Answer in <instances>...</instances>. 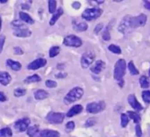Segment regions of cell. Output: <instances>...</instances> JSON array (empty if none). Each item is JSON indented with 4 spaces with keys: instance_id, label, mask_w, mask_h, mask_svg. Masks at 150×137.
<instances>
[{
    "instance_id": "1",
    "label": "cell",
    "mask_w": 150,
    "mask_h": 137,
    "mask_svg": "<svg viewBox=\"0 0 150 137\" xmlns=\"http://www.w3.org/2000/svg\"><path fill=\"white\" fill-rule=\"evenodd\" d=\"M84 94V90L82 88L77 86L71 89L64 97V102L66 105L71 104L81 99Z\"/></svg>"
},
{
    "instance_id": "2",
    "label": "cell",
    "mask_w": 150,
    "mask_h": 137,
    "mask_svg": "<svg viewBox=\"0 0 150 137\" xmlns=\"http://www.w3.org/2000/svg\"><path fill=\"white\" fill-rule=\"evenodd\" d=\"M127 63L125 59H119L115 63L114 72H113V77L116 81L120 82L123 80L124 76L126 73Z\"/></svg>"
},
{
    "instance_id": "3",
    "label": "cell",
    "mask_w": 150,
    "mask_h": 137,
    "mask_svg": "<svg viewBox=\"0 0 150 137\" xmlns=\"http://www.w3.org/2000/svg\"><path fill=\"white\" fill-rule=\"evenodd\" d=\"M103 13V11L100 8H87L82 13V17L86 21H91L99 18Z\"/></svg>"
},
{
    "instance_id": "4",
    "label": "cell",
    "mask_w": 150,
    "mask_h": 137,
    "mask_svg": "<svg viewBox=\"0 0 150 137\" xmlns=\"http://www.w3.org/2000/svg\"><path fill=\"white\" fill-rule=\"evenodd\" d=\"M95 57H96V55H95L94 52L92 51V50H89V51H87L85 53H83L81 57V59H80L82 68L83 69L88 68L93 63Z\"/></svg>"
},
{
    "instance_id": "5",
    "label": "cell",
    "mask_w": 150,
    "mask_h": 137,
    "mask_svg": "<svg viewBox=\"0 0 150 137\" xmlns=\"http://www.w3.org/2000/svg\"><path fill=\"white\" fill-rule=\"evenodd\" d=\"M105 106H106V104H105V102L104 101L90 102L86 106V111L88 113L95 114H98L103 111L105 109Z\"/></svg>"
},
{
    "instance_id": "6",
    "label": "cell",
    "mask_w": 150,
    "mask_h": 137,
    "mask_svg": "<svg viewBox=\"0 0 150 137\" xmlns=\"http://www.w3.org/2000/svg\"><path fill=\"white\" fill-rule=\"evenodd\" d=\"M63 44L66 47H80L83 44V41L80 37L75 35H69L64 38L63 41Z\"/></svg>"
},
{
    "instance_id": "7",
    "label": "cell",
    "mask_w": 150,
    "mask_h": 137,
    "mask_svg": "<svg viewBox=\"0 0 150 137\" xmlns=\"http://www.w3.org/2000/svg\"><path fill=\"white\" fill-rule=\"evenodd\" d=\"M147 17L145 14L141 13L137 16H131L129 20V24H130L131 28H137V27H143L146 23Z\"/></svg>"
},
{
    "instance_id": "8",
    "label": "cell",
    "mask_w": 150,
    "mask_h": 137,
    "mask_svg": "<svg viewBox=\"0 0 150 137\" xmlns=\"http://www.w3.org/2000/svg\"><path fill=\"white\" fill-rule=\"evenodd\" d=\"M65 118L64 114L59 113V112L51 111L46 116V119L50 123L52 124H61L63 122Z\"/></svg>"
},
{
    "instance_id": "9",
    "label": "cell",
    "mask_w": 150,
    "mask_h": 137,
    "mask_svg": "<svg viewBox=\"0 0 150 137\" xmlns=\"http://www.w3.org/2000/svg\"><path fill=\"white\" fill-rule=\"evenodd\" d=\"M30 124V119L29 118H23V119H18L14 123V128L18 132H24V131H27Z\"/></svg>"
},
{
    "instance_id": "10",
    "label": "cell",
    "mask_w": 150,
    "mask_h": 137,
    "mask_svg": "<svg viewBox=\"0 0 150 137\" xmlns=\"http://www.w3.org/2000/svg\"><path fill=\"white\" fill-rule=\"evenodd\" d=\"M47 63V59L42 58V57L41 58H38L29 63L27 65V69L30 70H37L38 69H41V68L45 66Z\"/></svg>"
},
{
    "instance_id": "11",
    "label": "cell",
    "mask_w": 150,
    "mask_h": 137,
    "mask_svg": "<svg viewBox=\"0 0 150 137\" xmlns=\"http://www.w3.org/2000/svg\"><path fill=\"white\" fill-rule=\"evenodd\" d=\"M130 16L127 15L122 20L121 23L119 25V31L122 34H127L129 32V30L132 29L130 27L129 20H130Z\"/></svg>"
},
{
    "instance_id": "12",
    "label": "cell",
    "mask_w": 150,
    "mask_h": 137,
    "mask_svg": "<svg viewBox=\"0 0 150 137\" xmlns=\"http://www.w3.org/2000/svg\"><path fill=\"white\" fill-rule=\"evenodd\" d=\"M31 34V30L27 28V27H25V26L16 28L13 30V35L15 36L18 37V38H27V37H30Z\"/></svg>"
},
{
    "instance_id": "13",
    "label": "cell",
    "mask_w": 150,
    "mask_h": 137,
    "mask_svg": "<svg viewBox=\"0 0 150 137\" xmlns=\"http://www.w3.org/2000/svg\"><path fill=\"white\" fill-rule=\"evenodd\" d=\"M127 101L129 102V104L130 105L131 107L135 111H141L143 110V106H141V104L137 99L136 97L135 94H129L127 97Z\"/></svg>"
},
{
    "instance_id": "14",
    "label": "cell",
    "mask_w": 150,
    "mask_h": 137,
    "mask_svg": "<svg viewBox=\"0 0 150 137\" xmlns=\"http://www.w3.org/2000/svg\"><path fill=\"white\" fill-rule=\"evenodd\" d=\"M105 66H106V64L105 62L102 60H99L95 62L94 64L91 67V71L94 74L99 75L105 70Z\"/></svg>"
},
{
    "instance_id": "15",
    "label": "cell",
    "mask_w": 150,
    "mask_h": 137,
    "mask_svg": "<svg viewBox=\"0 0 150 137\" xmlns=\"http://www.w3.org/2000/svg\"><path fill=\"white\" fill-rule=\"evenodd\" d=\"M12 80V77L10 75L8 72L1 71L0 72V83L4 86H8L10 84Z\"/></svg>"
},
{
    "instance_id": "16",
    "label": "cell",
    "mask_w": 150,
    "mask_h": 137,
    "mask_svg": "<svg viewBox=\"0 0 150 137\" xmlns=\"http://www.w3.org/2000/svg\"><path fill=\"white\" fill-rule=\"evenodd\" d=\"M83 106H81V105H75L73 107L71 108L70 110L67 112L66 116H67L68 117H72V116H76V115L81 113V112L83 111Z\"/></svg>"
},
{
    "instance_id": "17",
    "label": "cell",
    "mask_w": 150,
    "mask_h": 137,
    "mask_svg": "<svg viewBox=\"0 0 150 137\" xmlns=\"http://www.w3.org/2000/svg\"><path fill=\"white\" fill-rule=\"evenodd\" d=\"M63 14V10L62 8H57V11L53 13L51 19L50 21V26H53L55 24V23L57 22V20L60 18V17Z\"/></svg>"
},
{
    "instance_id": "18",
    "label": "cell",
    "mask_w": 150,
    "mask_h": 137,
    "mask_svg": "<svg viewBox=\"0 0 150 137\" xmlns=\"http://www.w3.org/2000/svg\"><path fill=\"white\" fill-rule=\"evenodd\" d=\"M27 133V135L30 137H40V135H41V132L38 125L29 127Z\"/></svg>"
},
{
    "instance_id": "19",
    "label": "cell",
    "mask_w": 150,
    "mask_h": 137,
    "mask_svg": "<svg viewBox=\"0 0 150 137\" xmlns=\"http://www.w3.org/2000/svg\"><path fill=\"white\" fill-rule=\"evenodd\" d=\"M60 133L54 130H43L41 131L40 137H60Z\"/></svg>"
},
{
    "instance_id": "20",
    "label": "cell",
    "mask_w": 150,
    "mask_h": 137,
    "mask_svg": "<svg viewBox=\"0 0 150 137\" xmlns=\"http://www.w3.org/2000/svg\"><path fill=\"white\" fill-rule=\"evenodd\" d=\"M34 97L37 100H43L49 97V93L44 89H38L34 92Z\"/></svg>"
},
{
    "instance_id": "21",
    "label": "cell",
    "mask_w": 150,
    "mask_h": 137,
    "mask_svg": "<svg viewBox=\"0 0 150 137\" xmlns=\"http://www.w3.org/2000/svg\"><path fill=\"white\" fill-rule=\"evenodd\" d=\"M7 66H9L11 70L13 71H19L21 69V64L18 61L12 60V59H8L6 61Z\"/></svg>"
},
{
    "instance_id": "22",
    "label": "cell",
    "mask_w": 150,
    "mask_h": 137,
    "mask_svg": "<svg viewBox=\"0 0 150 137\" xmlns=\"http://www.w3.org/2000/svg\"><path fill=\"white\" fill-rule=\"evenodd\" d=\"M19 18L21 21L27 23V24H33L35 23V21L33 19V18L28 13H27L25 12H23V11L19 12Z\"/></svg>"
},
{
    "instance_id": "23",
    "label": "cell",
    "mask_w": 150,
    "mask_h": 137,
    "mask_svg": "<svg viewBox=\"0 0 150 137\" xmlns=\"http://www.w3.org/2000/svg\"><path fill=\"white\" fill-rule=\"evenodd\" d=\"M41 80V77H40L38 75L35 74L33 75L29 76V77H26L24 79V83H27V84H30V83H37V82H39Z\"/></svg>"
},
{
    "instance_id": "24",
    "label": "cell",
    "mask_w": 150,
    "mask_h": 137,
    "mask_svg": "<svg viewBox=\"0 0 150 137\" xmlns=\"http://www.w3.org/2000/svg\"><path fill=\"white\" fill-rule=\"evenodd\" d=\"M88 24L85 21H82V22L76 23V24L74 25V30H77L78 32H83L86 31L88 30Z\"/></svg>"
},
{
    "instance_id": "25",
    "label": "cell",
    "mask_w": 150,
    "mask_h": 137,
    "mask_svg": "<svg viewBox=\"0 0 150 137\" xmlns=\"http://www.w3.org/2000/svg\"><path fill=\"white\" fill-rule=\"evenodd\" d=\"M12 130L10 128H4L0 129V137H12Z\"/></svg>"
},
{
    "instance_id": "26",
    "label": "cell",
    "mask_w": 150,
    "mask_h": 137,
    "mask_svg": "<svg viewBox=\"0 0 150 137\" xmlns=\"http://www.w3.org/2000/svg\"><path fill=\"white\" fill-rule=\"evenodd\" d=\"M127 115L130 119H132L134 121L135 123H138L141 121V116L136 112L129 111H127Z\"/></svg>"
},
{
    "instance_id": "27",
    "label": "cell",
    "mask_w": 150,
    "mask_h": 137,
    "mask_svg": "<svg viewBox=\"0 0 150 137\" xmlns=\"http://www.w3.org/2000/svg\"><path fill=\"white\" fill-rule=\"evenodd\" d=\"M112 25L110 27V23L108 26L106 27V28L104 30L103 33H102V38H103L104 41H109L110 39V29Z\"/></svg>"
},
{
    "instance_id": "28",
    "label": "cell",
    "mask_w": 150,
    "mask_h": 137,
    "mask_svg": "<svg viewBox=\"0 0 150 137\" xmlns=\"http://www.w3.org/2000/svg\"><path fill=\"white\" fill-rule=\"evenodd\" d=\"M128 69H129V71L130 72V74L132 75H137L139 74V71L138 70V69L136 68V66H135L133 62L131 60L128 63Z\"/></svg>"
},
{
    "instance_id": "29",
    "label": "cell",
    "mask_w": 150,
    "mask_h": 137,
    "mask_svg": "<svg viewBox=\"0 0 150 137\" xmlns=\"http://www.w3.org/2000/svg\"><path fill=\"white\" fill-rule=\"evenodd\" d=\"M139 83L141 87L144 88V89H147L149 86V79L146 76H141L139 79Z\"/></svg>"
},
{
    "instance_id": "30",
    "label": "cell",
    "mask_w": 150,
    "mask_h": 137,
    "mask_svg": "<svg viewBox=\"0 0 150 137\" xmlns=\"http://www.w3.org/2000/svg\"><path fill=\"white\" fill-rule=\"evenodd\" d=\"M108 50L110 51L111 53H114V54L119 55L122 53V50H121L120 47L114 44H111L110 45L108 46Z\"/></svg>"
},
{
    "instance_id": "31",
    "label": "cell",
    "mask_w": 150,
    "mask_h": 137,
    "mask_svg": "<svg viewBox=\"0 0 150 137\" xmlns=\"http://www.w3.org/2000/svg\"><path fill=\"white\" fill-rule=\"evenodd\" d=\"M49 3V12L50 13H54L57 11V2L55 0H50Z\"/></svg>"
},
{
    "instance_id": "32",
    "label": "cell",
    "mask_w": 150,
    "mask_h": 137,
    "mask_svg": "<svg viewBox=\"0 0 150 137\" xmlns=\"http://www.w3.org/2000/svg\"><path fill=\"white\" fill-rule=\"evenodd\" d=\"M60 47H57V46H54V47H52L50 50V57H54L55 56H57V55L60 53Z\"/></svg>"
},
{
    "instance_id": "33",
    "label": "cell",
    "mask_w": 150,
    "mask_h": 137,
    "mask_svg": "<svg viewBox=\"0 0 150 137\" xmlns=\"http://www.w3.org/2000/svg\"><path fill=\"white\" fill-rule=\"evenodd\" d=\"M129 122V119L126 114H121V125L122 128H125L128 125Z\"/></svg>"
},
{
    "instance_id": "34",
    "label": "cell",
    "mask_w": 150,
    "mask_h": 137,
    "mask_svg": "<svg viewBox=\"0 0 150 137\" xmlns=\"http://www.w3.org/2000/svg\"><path fill=\"white\" fill-rule=\"evenodd\" d=\"M13 94L16 97H20L24 96L26 94V89H23V88L16 89L13 92Z\"/></svg>"
},
{
    "instance_id": "35",
    "label": "cell",
    "mask_w": 150,
    "mask_h": 137,
    "mask_svg": "<svg viewBox=\"0 0 150 137\" xmlns=\"http://www.w3.org/2000/svg\"><path fill=\"white\" fill-rule=\"evenodd\" d=\"M142 98L144 102L150 103V91H144L142 92Z\"/></svg>"
},
{
    "instance_id": "36",
    "label": "cell",
    "mask_w": 150,
    "mask_h": 137,
    "mask_svg": "<svg viewBox=\"0 0 150 137\" xmlns=\"http://www.w3.org/2000/svg\"><path fill=\"white\" fill-rule=\"evenodd\" d=\"M45 85L47 86V87L50 88V89H53V88H56L57 86V83L54 80H46Z\"/></svg>"
},
{
    "instance_id": "37",
    "label": "cell",
    "mask_w": 150,
    "mask_h": 137,
    "mask_svg": "<svg viewBox=\"0 0 150 137\" xmlns=\"http://www.w3.org/2000/svg\"><path fill=\"white\" fill-rule=\"evenodd\" d=\"M5 39H6V37L4 35H0V54L2 53L4 48V44H5Z\"/></svg>"
},
{
    "instance_id": "38",
    "label": "cell",
    "mask_w": 150,
    "mask_h": 137,
    "mask_svg": "<svg viewBox=\"0 0 150 137\" xmlns=\"http://www.w3.org/2000/svg\"><path fill=\"white\" fill-rule=\"evenodd\" d=\"M75 128V124L73 121H70V122H67L66 125V130L67 131H71L74 129Z\"/></svg>"
},
{
    "instance_id": "39",
    "label": "cell",
    "mask_w": 150,
    "mask_h": 137,
    "mask_svg": "<svg viewBox=\"0 0 150 137\" xmlns=\"http://www.w3.org/2000/svg\"><path fill=\"white\" fill-rule=\"evenodd\" d=\"M95 124H96V119H93V118H90L88 120H86V123H85V126L88 128V127L93 126Z\"/></svg>"
},
{
    "instance_id": "40",
    "label": "cell",
    "mask_w": 150,
    "mask_h": 137,
    "mask_svg": "<svg viewBox=\"0 0 150 137\" xmlns=\"http://www.w3.org/2000/svg\"><path fill=\"white\" fill-rule=\"evenodd\" d=\"M14 53L16 55H23L24 54V51H23L22 49L19 47H16L13 48Z\"/></svg>"
},
{
    "instance_id": "41",
    "label": "cell",
    "mask_w": 150,
    "mask_h": 137,
    "mask_svg": "<svg viewBox=\"0 0 150 137\" xmlns=\"http://www.w3.org/2000/svg\"><path fill=\"white\" fill-rule=\"evenodd\" d=\"M135 133H136V136L138 137H141L142 136V131H141V126L139 125H137L135 126Z\"/></svg>"
},
{
    "instance_id": "42",
    "label": "cell",
    "mask_w": 150,
    "mask_h": 137,
    "mask_svg": "<svg viewBox=\"0 0 150 137\" xmlns=\"http://www.w3.org/2000/svg\"><path fill=\"white\" fill-rule=\"evenodd\" d=\"M103 28V24H102V23H99V24H98L96 26V27H95L94 29V33H99V32L101 31V30Z\"/></svg>"
},
{
    "instance_id": "43",
    "label": "cell",
    "mask_w": 150,
    "mask_h": 137,
    "mask_svg": "<svg viewBox=\"0 0 150 137\" xmlns=\"http://www.w3.org/2000/svg\"><path fill=\"white\" fill-rule=\"evenodd\" d=\"M66 76H67V73L60 72L58 73V74L56 75L55 77H57V78H59V79H63V78H65Z\"/></svg>"
},
{
    "instance_id": "44",
    "label": "cell",
    "mask_w": 150,
    "mask_h": 137,
    "mask_svg": "<svg viewBox=\"0 0 150 137\" xmlns=\"http://www.w3.org/2000/svg\"><path fill=\"white\" fill-rule=\"evenodd\" d=\"M7 100V97L2 92H0V102H5Z\"/></svg>"
},
{
    "instance_id": "45",
    "label": "cell",
    "mask_w": 150,
    "mask_h": 137,
    "mask_svg": "<svg viewBox=\"0 0 150 137\" xmlns=\"http://www.w3.org/2000/svg\"><path fill=\"white\" fill-rule=\"evenodd\" d=\"M72 7H73L74 9L78 10V9H80V8L81 7V4H80V2H74L73 4H72Z\"/></svg>"
},
{
    "instance_id": "46",
    "label": "cell",
    "mask_w": 150,
    "mask_h": 137,
    "mask_svg": "<svg viewBox=\"0 0 150 137\" xmlns=\"http://www.w3.org/2000/svg\"><path fill=\"white\" fill-rule=\"evenodd\" d=\"M144 8H145L146 9L150 11V2H149V1H144Z\"/></svg>"
},
{
    "instance_id": "47",
    "label": "cell",
    "mask_w": 150,
    "mask_h": 137,
    "mask_svg": "<svg viewBox=\"0 0 150 137\" xmlns=\"http://www.w3.org/2000/svg\"><path fill=\"white\" fill-rule=\"evenodd\" d=\"M21 8L24 10H28L29 8H30V6H29L28 5H27V4H22V5H21Z\"/></svg>"
},
{
    "instance_id": "48",
    "label": "cell",
    "mask_w": 150,
    "mask_h": 137,
    "mask_svg": "<svg viewBox=\"0 0 150 137\" xmlns=\"http://www.w3.org/2000/svg\"><path fill=\"white\" fill-rule=\"evenodd\" d=\"M7 2H8L7 0H0V3L4 4V3H7Z\"/></svg>"
},
{
    "instance_id": "49",
    "label": "cell",
    "mask_w": 150,
    "mask_h": 137,
    "mask_svg": "<svg viewBox=\"0 0 150 137\" xmlns=\"http://www.w3.org/2000/svg\"><path fill=\"white\" fill-rule=\"evenodd\" d=\"M2 30V18L0 17V31Z\"/></svg>"
},
{
    "instance_id": "50",
    "label": "cell",
    "mask_w": 150,
    "mask_h": 137,
    "mask_svg": "<svg viewBox=\"0 0 150 137\" xmlns=\"http://www.w3.org/2000/svg\"><path fill=\"white\" fill-rule=\"evenodd\" d=\"M97 3H104V1H96Z\"/></svg>"
},
{
    "instance_id": "51",
    "label": "cell",
    "mask_w": 150,
    "mask_h": 137,
    "mask_svg": "<svg viewBox=\"0 0 150 137\" xmlns=\"http://www.w3.org/2000/svg\"><path fill=\"white\" fill-rule=\"evenodd\" d=\"M149 76H150V69H149Z\"/></svg>"
}]
</instances>
